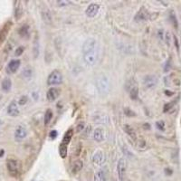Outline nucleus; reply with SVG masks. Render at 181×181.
<instances>
[{
    "label": "nucleus",
    "instance_id": "nucleus-21",
    "mask_svg": "<svg viewBox=\"0 0 181 181\" xmlns=\"http://www.w3.org/2000/svg\"><path fill=\"white\" fill-rule=\"evenodd\" d=\"M72 134H73V131H72V129L68 130V131L65 132V134H64V136H63V138H62V142H61V143H62V144H65V145L69 144V143H70V141H71V140H72Z\"/></svg>",
    "mask_w": 181,
    "mask_h": 181
},
{
    "label": "nucleus",
    "instance_id": "nucleus-16",
    "mask_svg": "<svg viewBox=\"0 0 181 181\" xmlns=\"http://www.w3.org/2000/svg\"><path fill=\"white\" fill-rule=\"evenodd\" d=\"M99 9H100V6L98 4L93 3V4L89 5V6L87 7L86 11H85V14L89 17H94L97 14H98Z\"/></svg>",
    "mask_w": 181,
    "mask_h": 181
},
{
    "label": "nucleus",
    "instance_id": "nucleus-38",
    "mask_svg": "<svg viewBox=\"0 0 181 181\" xmlns=\"http://www.w3.org/2000/svg\"><path fill=\"white\" fill-rule=\"evenodd\" d=\"M165 173H166V175H171L173 173V171L171 169H165Z\"/></svg>",
    "mask_w": 181,
    "mask_h": 181
},
{
    "label": "nucleus",
    "instance_id": "nucleus-39",
    "mask_svg": "<svg viewBox=\"0 0 181 181\" xmlns=\"http://www.w3.org/2000/svg\"><path fill=\"white\" fill-rule=\"evenodd\" d=\"M4 153H5V151H4V149H1V151H0V157H3V155H4Z\"/></svg>",
    "mask_w": 181,
    "mask_h": 181
},
{
    "label": "nucleus",
    "instance_id": "nucleus-3",
    "mask_svg": "<svg viewBox=\"0 0 181 181\" xmlns=\"http://www.w3.org/2000/svg\"><path fill=\"white\" fill-rule=\"evenodd\" d=\"M6 168L7 170L10 174V176H12L14 178L18 177L19 173H20V164L19 161L14 158H9L6 160Z\"/></svg>",
    "mask_w": 181,
    "mask_h": 181
},
{
    "label": "nucleus",
    "instance_id": "nucleus-19",
    "mask_svg": "<svg viewBox=\"0 0 181 181\" xmlns=\"http://www.w3.org/2000/svg\"><path fill=\"white\" fill-rule=\"evenodd\" d=\"M1 86H2V89L3 91L5 92H9L12 88V81L10 78H5L3 81H2V84H1Z\"/></svg>",
    "mask_w": 181,
    "mask_h": 181
},
{
    "label": "nucleus",
    "instance_id": "nucleus-10",
    "mask_svg": "<svg viewBox=\"0 0 181 181\" xmlns=\"http://www.w3.org/2000/svg\"><path fill=\"white\" fill-rule=\"evenodd\" d=\"M27 136V130L23 125H19L16 127L15 131V139L16 141H21Z\"/></svg>",
    "mask_w": 181,
    "mask_h": 181
},
{
    "label": "nucleus",
    "instance_id": "nucleus-6",
    "mask_svg": "<svg viewBox=\"0 0 181 181\" xmlns=\"http://www.w3.org/2000/svg\"><path fill=\"white\" fill-rule=\"evenodd\" d=\"M157 78L155 75H146L143 78L142 84L146 89L149 90V89H153L154 87H156L157 84Z\"/></svg>",
    "mask_w": 181,
    "mask_h": 181
},
{
    "label": "nucleus",
    "instance_id": "nucleus-2",
    "mask_svg": "<svg viewBox=\"0 0 181 181\" xmlns=\"http://www.w3.org/2000/svg\"><path fill=\"white\" fill-rule=\"evenodd\" d=\"M96 87L100 95L105 96L109 94L110 91V82L108 77L104 75L100 76L96 81Z\"/></svg>",
    "mask_w": 181,
    "mask_h": 181
},
{
    "label": "nucleus",
    "instance_id": "nucleus-24",
    "mask_svg": "<svg viewBox=\"0 0 181 181\" xmlns=\"http://www.w3.org/2000/svg\"><path fill=\"white\" fill-rule=\"evenodd\" d=\"M67 151H68V145L61 143L59 146V154L62 158H64L67 156Z\"/></svg>",
    "mask_w": 181,
    "mask_h": 181
},
{
    "label": "nucleus",
    "instance_id": "nucleus-9",
    "mask_svg": "<svg viewBox=\"0 0 181 181\" xmlns=\"http://www.w3.org/2000/svg\"><path fill=\"white\" fill-rule=\"evenodd\" d=\"M11 27H12V22L8 21V22H6V24H4V26L0 29V46L6 41Z\"/></svg>",
    "mask_w": 181,
    "mask_h": 181
},
{
    "label": "nucleus",
    "instance_id": "nucleus-13",
    "mask_svg": "<svg viewBox=\"0 0 181 181\" xmlns=\"http://www.w3.org/2000/svg\"><path fill=\"white\" fill-rule=\"evenodd\" d=\"M20 65H21L20 60H18V59L11 60L6 66V72L9 73V74H13V73L16 72V71L19 69Z\"/></svg>",
    "mask_w": 181,
    "mask_h": 181
},
{
    "label": "nucleus",
    "instance_id": "nucleus-41",
    "mask_svg": "<svg viewBox=\"0 0 181 181\" xmlns=\"http://www.w3.org/2000/svg\"><path fill=\"white\" fill-rule=\"evenodd\" d=\"M0 128H1V122H0Z\"/></svg>",
    "mask_w": 181,
    "mask_h": 181
},
{
    "label": "nucleus",
    "instance_id": "nucleus-4",
    "mask_svg": "<svg viewBox=\"0 0 181 181\" xmlns=\"http://www.w3.org/2000/svg\"><path fill=\"white\" fill-rule=\"evenodd\" d=\"M63 78L62 74L58 70H54L48 75L47 78V84L48 85H59L62 84Z\"/></svg>",
    "mask_w": 181,
    "mask_h": 181
},
{
    "label": "nucleus",
    "instance_id": "nucleus-15",
    "mask_svg": "<svg viewBox=\"0 0 181 181\" xmlns=\"http://www.w3.org/2000/svg\"><path fill=\"white\" fill-rule=\"evenodd\" d=\"M20 113V110L18 109V103L15 101H13L9 103L7 107V114L12 117H16Z\"/></svg>",
    "mask_w": 181,
    "mask_h": 181
},
{
    "label": "nucleus",
    "instance_id": "nucleus-17",
    "mask_svg": "<svg viewBox=\"0 0 181 181\" xmlns=\"http://www.w3.org/2000/svg\"><path fill=\"white\" fill-rule=\"evenodd\" d=\"M93 139L97 142H101L105 139V131L101 128H97L93 132Z\"/></svg>",
    "mask_w": 181,
    "mask_h": 181
},
{
    "label": "nucleus",
    "instance_id": "nucleus-22",
    "mask_svg": "<svg viewBox=\"0 0 181 181\" xmlns=\"http://www.w3.org/2000/svg\"><path fill=\"white\" fill-rule=\"evenodd\" d=\"M42 17H43V20L45 21V23L50 24L52 23V15L49 10L45 9L44 11H42Z\"/></svg>",
    "mask_w": 181,
    "mask_h": 181
},
{
    "label": "nucleus",
    "instance_id": "nucleus-32",
    "mask_svg": "<svg viewBox=\"0 0 181 181\" xmlns=\"http://www.w3.org/2000/svg\"><path fill=\"white\" fill-rule=\"evenodd\" d=\"M156 126H157V128L159 131H163L165 130V122L163 121H157Z\"/></svg>",
    "mask_w": 181,
    "mask_h": 181
},
{
    "label": "nucleus",
    "instance_id": "nucleus-8",
    "mask_svg": "<svg viewBox=\"0 0 181 181\" xmlns=\"http://www.w3.org/2000/svg\"><path fill=\"white\" fill-rule=\"evenodd\" d=\"M106 157L104 153L101 150H97L93 153V157H92V161L95 166H101L105 163Z\"/></svg>",
    "mask_w": 181,
    "mask_h": 181
},
{
    "label": "nucleus",
    "instance_id": "nucleus-11",
    "mask_svg": "<svg viewBox=\"0 0 181 181\" xmlns=\"http://www.w3.org/2000/svg\"><path fill=\"white\" fill-rule=\"evenodd\" d=\"M94 181H108V169L102 167L97 170L94 175Z\"/></svg>",
    "mask_w": 181,
    "mask_h": 181
},
{
    "label": "nucleus",
    "instance_id": "nucleus-35",
    "mask_svg": "<svg viewBox=\"0 0 181 181\" xmlns=\"http://www.w3.org/2000/svg\"><path fill=\"white\" fill-rule=\"evenodd\" d=\"M173 107V103L172 102H169V103H167V104H165V106H164V109H163V111L164 112H168L170 109Z\"/></svg>",
    "mask_w": 181,
    "mask_h": 181
},
{
    "label": "nucleus",
    "instance_id": "nucleus-31",
    "mask_svg": "<svg viewBox=\"0 0 181 181\" xmlns=\"http://www.w3.org/2000/svg\"><path fill=\"white\" fill-rule=\"evenodd\" d=\"M27 101H28V97L26 96V95H24V96H22L20 99H19V101H18V104H19L20 106H24V105L26 104Z\"/></svg>",
    "mask_w": 181,
    "mask_h": 181
},
{
    "label": "nucleus",
    "instance_id": "nucleus-5",
    "mask_svg": "<svg viewBox=\"0 0 181 181\" xmlns=\"http://www.w3.org/2000/svg\"><path fill=\"white\" fill-rule=\"evenodd\" d=\"M117 173L120 181H125L126 179V173H127V161L124 157L119 159L117 164Z\"/></svg>",
    "mask_w": 181,
    "mask_h": 181
},
{
    "label": "nucleus",
    "instance_id": "nucleus-28",
    "mask_svg": "<svg viewBox=\"0 0 181 181\" xmlns=\"http://www.w3.org/2000/svg\"><path fill=\"white\" fill-rule=\"evenodd\" d=\"M38 55H39V43H38V40L36 38L34 42V57L36 58Z\"/></svg>",
    "mask_w": 181,
    "mask_h": 181
},
{
    "label": "nucleus",
    "instance_id": "nucleus-36",
    "mask_svg": "<svg viewBox=\"0 0 181 181\" xmlns=\"http://www.w3.org/2000/svg\"><path fill=\"white\" fill-rule=\"evenodd\" d=\"M84 130V122H82V123H80V124L77 125V128H76L77 132H81Z\"/></svg>",
    "mask_w": 181,
    "mask_h": 181
},
{
    "label": "nucleus",
    "instance_id": "nucleus-18",
    "mask_svg": "<svg viewBox=\"0 0 181 181\" xmlns=\"http://www.w3.org/2000/svg\"><path fill=\"white\" fill-rule=\"evenodd\" d=\"M83 168H84V162H83V160L77 159V160H75L72 163V167H71V170H72V172L73 174H76L79 171H81Z\"/></svg>",
    "mask_w": 181,
    "mask_h": 181
},
{
    "label": "nucleus",
    "instance_id": "nucleus-33",
    "mask_svg": "<svg viewBox=\"0 0 181 181\" xmlns=\"http://www.w3.org/2000/svg\"><path fill=\"white\" fill-rule=\"evenodd\" d=\"M24 46H19V47H17L16 50H15V56H20V55L24 53Z\"/></svg>",
    "mask_w": 181,
    "mask_h": 181
},
{
    "label": "nucleus",
    "instance_id": "nucleus-40",
    "mask_svg": "<svg viewBox=\"0 0 181 181\" xmlns=\"http://www.w3.org/2000/svg\"><path fill=\"white\" fill-rule=\"evenodd\" d=\"M165 93H166L167 95H172V94H173V93H169L168 91H166V92H165Z\"/></svg>",
    "mask_w": 181,
    "mask_h": 181
},
{
    "label": "nucleus",
    "instance_id": "nucleus-25",
    "mask_svg": "<svg viewBox=\"0 0 181 181\" xmlns=\"http://www.w3.org/2000/svg\"><path fill=\"white\" fill-rule=\"evenodd\" d=\"M53 119V110L51 109H47L45 114V125H48Z\"/></svg>",
    "mask_w": 181,
    "mask_h": 181
},
{
    "label": "nucleus",
    "instance_id": "nucleus-12",
    "mask_svg": "<svg viewBox=\"0 0 181 181\" xmlns=\"http://www.w3.org/2000/svg\"><path fill=\"white\" fill-rule=\"evenodd\" d=\"M60 93L61 91L58 88H55V87L50 88L47 91V93H46L47 101L50 102H53V101H56L58 99V97L60 96Z\"/></svg>",
    "mask_w": 181,
    "mask_h": 181
},
{
    "label": "nucleus",
    "instance_id": "nucleus-23",
    "mask_svg": "<svg viewBox=\"0 0 181 181\" xmlns=\"http://www.w3.org/2000/svg\"><path fill=\"white\" fill-rule=\"evenodd\" d=\"M130 97H131V100H137L138 99V97H139V88H138V86L137 85H134L132 86L131 89H130Z\"/></svg>",
    "mask_w": 181,
    "mask_h": 181
},
{
    "label": "nucleus",
    "instance_id": "nucleus-29",
    "mask_svg": "<svg viewBox=\"0 0 181 181\" xmlns=\"http://www.w3.org/2000/svg\"><path fill=\"white\" fill-rule=\"evenodd\" d=\"M22 75L25 78H30L32 76V69L31 68H24L22 72Z\"/></svg>",
    "mask_w": 181,
    "mask_h": 181
},
{
    "label": "nucleus",
    "instance_id": "nucleus-14",
    "mask_svg": "<svg viewBox=\"0 0 181 181\" xmlns=\"http://www.w3.org/2000/svg\"><path fill=\"white\" fill-rule=\"evenodd\" d=\"M150 15L149 14L148 10H146L144 7H141L140 10L136 14L135 17H134V20L136 22H143L146 21L149 18Z\"/></svg>",
    "mask_w": 181,
    "mask_h": 181
},
{
    "label": "nucleus",
    "instance_id": "nucleus-27",
    "mask_svg": "<svg viewBox=\"0 0 181 181\" xmlns=\"http://www.w3.org/2000/svg\"><path fill=\"white\" fill-rule=\"evenodd\" d=\"M169 21L171 22V24H173V26L175 27V28H178V19H177V16H176V15H175V13L173 12V11H170L169 13Z\"/></svg>",
    "mask_w": 181,
    "mask_h": 181
},
{
    "label": "nucleus",
    "instance_id": "nucleus-34",
    "mask_svg": "<svg viewBox=\"0 0 181 181\" xmlns=\"http://www.w3.org/2000/svg\"><path fill=\"white\" fill-rule=\"evenodd\" d=\"M58 136V132H57V131H55V130H54V131H52L51 132H50V135H49V137H50V139L51 140H54V139H56V137Z\"/></svg>",
    "mask_w": 181,
    "mask_h": 181
},
{
    "label": "nucleus",
    "instance_id": "nucleus-26",
    "mask_svg": "<svg viewBox=\"0 0 181 181\" xmlns=\"http://www.w3.org/2000/svg\"><path fill=\"white\" fill-rule=\"evenodd\" d=\"M19 35L22 37H26L29 36V26L27 24H24L23 26L20 27L19 31H18Z\"/></svg>",
    "mask_w": 181,
    "mask_h": 181
},
{
    "label": "nucleus",
    "instance_id": "nucleus-20",
    "mask_svg": "<svg viewBox=\"0 0 181 181\" xmlns=\"http://www.w3.org/2000/svg\"><path fill=\"white\" fill-rule=\"evenodd\" d=\"M123 130H124V131L127 133L132 140H135V139H136V136H137V135H136V131H135V130L133 129L131 125L125 124V125L123 126Z\"/></svg>",
    "mask_w": 181,
    "mask_h": 181
},
{
    "label": "nucleus",
    "instance_id": "nucleus-37",
    "mask_svg": "<svg viewBox=\"0 0 181 181\" xmlns=\"http://www.w3.org/2000/svg\"><path fill=\"white\" fill-rule=\"evenodd\" d=\"M174 42H175L176 47H177L178 51H179V41H178V39H177V37H175V36H174Z\"/></svg>",
    "mask_w": 181,
    "mask_h": 181
},
{
    "label": "nucleus",
    "instance_id": "nucleus-1",
    "mask_svg": "<svg viewBox=\"0 0 181 181\" xmlns=\"http://www.w3.org/2000/svg\"><path fill=\"white\" fill-rule=\"evenodd\" d=\"M99 44L96 39L88 38L83 45V57L84 62L89 66L96 64L99 58Z\"/></svg>",
    "mask_w": 181,
    "mask_h": 181
},
{
    "label": "nucleus",
    "instance_id": "nucleus-30",
    "mask_svg": "<svg viewBox=\"0 0 181 181\" xmlns=\"http://www.w3.org/2000/svg\"><path fill=\"white\" fill-rule=\"evenodd\" d=\"M124 114L128 117H135L136 116V113L133 111L132 110H131L130 108H125L124 109Z\"/></svg>",
    "mask_w": 181,
    "mask_h": 181
},
{
    "label": "nucleus",
    "instance_id": "nucleus-7",
    "mask_svg": "<svg viewBox=\"0 0 181 181\" xmlns=\"http://www.w3.org/2000/svg\"><path fill=\"white\" fill-rule=\"evenodd\" d=\"M93 121L97 124H108L110 122V117L104 112H95L93 115Z\"/></svg>",
    "mask_w": 181,
    "mask_h": 181
}]
</instances>
